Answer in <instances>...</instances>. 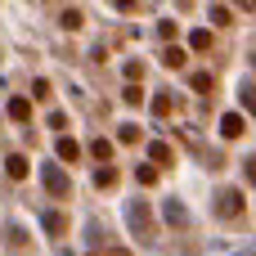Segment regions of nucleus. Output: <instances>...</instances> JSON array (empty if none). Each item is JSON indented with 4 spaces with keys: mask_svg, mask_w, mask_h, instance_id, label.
Masks as SVG:
<instances>
[{
    "mask_svg": "<svg viewBox=\"0 0 256 256\" xmlns=\"http://www.w3.org/2000/svg\"><path fill=\"white\" fill-rule=\"evenodd\" d=\"M90 158H94V162H108V158H112V144H108V140H94V144H90Z\"/></svg>",
    "mask_w": 256,
    "mask_h": 256,
    "instance_id": "ddd939ff",
    "label": "nucleus"
},
{
    "mask_svg": "<svg viewBox=\"0 0 256 256\" xmlns=\"http://www.w3.org/2000/svg\"><path fill=\"white\" fill-rule=\"evenodd\" d=\"M9 117H14V122H27V117H32V104H27V99H9Z\"/></svg>",
    "mask_w": 256,
    "mask_h": 256,
    "instance_id": "9b49d317",
    "label": "nucleus"
},
{
    "mask_svg": "<svg viewBox=\"0 0 256 256\" xmlns=\"http://www.w3.org/2000/svg\"><path fill=\"white\" fill-rule=\"evenodd\" d=\"M243 212V189H220V198H216V216H238Z\"/></svg>",
    "mask_w": 256,
    "mask_h": 256,
    "instance_id": "f257e3e1",
    "label": "nucleus"
},
{
    "mask_svg": "<svg viewBox=\"0 0 256 256\" xmlns=\"http://www.w3.org/2000/svg\"><path fill=\"white\" fill-rule=\"evenodd\" d=\"M189 45H194L198 54H202V50H212V32H194V40H189Z\"/></svg>",
    "mask_w": 256,
    "mask_h": 256,
    "instance_id": "f3484780",
    "label": "nucleus"
},
{
    "mask_svg": "<svg viewBox=\"0 0 256 256\" xmlns=\"http://www.w3.org/2000/svg\"><path fill=\"white\" fill-rule=\"evenodd\" d=\"M32 94H36V99H50V81H45V76H40V81H36V86H32Z\"/></svg>",
    "mask_w": 256,
    "mask_h": 256,
    "instance_id": "412c9836",
    "label": "nucleus"
},
{
    "mask_svg": "<svg viewBox=\"0 0 256 256\" xmlns=\"http://www.w3.org/2000/svg\"><path fill=\"white\" fill-rule=\"evenodd\" d=\"M122 99H126V104H144V90H140V81H135V86H126V94H122Z\"/></svg>",
    "mask_w": 256,
    "mask_h": 256,
    "instance_id": "a211bd4d",
    "label": "nucleus"
},
{
    "mask_svg": "<svg viewBox=\"0 0 256 256\" xmlns=\"http://www.w3.org/2000/svg\"><path fill=\"white\" fill-rule=\"evenodd\" d=\"M189 86H194L198 94H212V86H216V81H212V72H194V76H189Z\"/></svg>",
    "mask_w": 256,
    "mask_h": 256,
    "instance_id": "9d476101",
    "label": "nucleus"
},
{
    "mask_svg": "<svg viewBox=\"0 0 256 256\" xmlns=\"http://www.w3.org/2000/svg\"><path fill=\"white\" fill-rule=\"evenodd\" d=\"M238 4H243V9H252V0H238Z\"/></svg>",
    "mask_w": 256,
    "mask_h": 256,
    "instance_id": "5701e85b",
    "label": "nucleus"
},
{
    "mask_svg": "<svg viewBox=\"0 0 256 256\" xmlns=\"http://www.w3.org/2000/svg\"><path fill=\"white\" fill-rule=\"evenodd\" d=\"M162 216H166V225H189V212H184L180 202H166V207H162Z\"/></svg>",
    "mask_w": 256,
    "mask_h": 256,
    "instance_id": "1a4fd4ad",
    "label": "nucleus"
},
{
    "mask_svg": "<svg viewBox=\"0 0 256 256\" xmlns=\"http://www.w3.org/2000/svg\"><path fill=\"white\" fill-rule=\"evenodd\" d=\"M176 108H180V99H176V94H171V90H166V94H158V99H153V112H158V117H171V112H176Z\"/></svg>",
    "mask_w": 256,
    "mask_h": 256,
    "instance_id": "6e6552de",
    "label": "nucleus"
},
{
    "mask_svg": "<svg viewBox=\"0 0 256 256\" xmlns=\"http://www.w3.org/2000/svg\"><path fill=\"white\" fill-rule=\"evenodd\" d=\"M94 184H99V189H112V184H117V171H112V166L94 171Z\"/></svg>",
    "mask_w": 256,
    "mask_h": 256,
    "instance_id": "2eb2a0df",
    "label": "nucleus"
},
{
    "mask_svg": "<svg viewBox=\"0 0 256 256\" xmlns=\"http://www.w3.org/2000/svg\"><path fill=\"white\" fill-rule=\"evenodd\" d=\"M140 184H158V166H140Z\"/></svg>",
    "mask_w": 256,
    "mask_h": 256,
    "instance_id": "aec40b11",
    "label": "nucleus"
},
{
    "mask_svg": "<svg viewBox=\"0 0 256 256\" xmlns=\"http://www.w3.org/2000/svg\"><path fill=\"white\" fill-rule=\"evenodd\" d=\"M45 189H50L54 198H68V194H72V180H68V171H58V166H45Z\"/></svg>",
    "mask_w": 256,
    "mask_h": 256,
    "instance_id": "f03ea898",
    "label": "nucleus"
},
{
    "mask_svg": "<svg viewBox=\"0 0 256 256\" xmlns=\"http://www.w3.org/2000/svg\"><path fill=\"white\" fill-rule=\"evenodd\" d=\"M54 153H58L63 162H76V158H81V144H76L72 135H58V144H54Z\"/></svg>",
    "mask_w": 256,
    "mask_h": 256,
    "instance_id": "423d86ee",
    "label": "nucleus"
},
{
    "mask_svg": "<svg viewBox=\"0 0 256 256\" xmlns=\"http://www.w3.org/2000/svg\"><path fill=\"white\" fill-rule=\"evenodd\" d=\"M162 63H166V68H184V63H189V54H184V50H176V45H171V50H166V54H162Z\"/></svg>",
    "mask_w": 256,
    "mask_h": 256,
    "instance_id": "f8f14e48",
    "label": "nucleus"
},
{
    "mask_svg": "<svg viewBox=\"0 0 256 256\" xmlns=\"http://www.w3.org/2000/svg\"><path fill=\"white\" fill-rule=\"evenodd\" d=\"M130 230H135L140 238H153V216H148L144 202H130Z\"/></svg>",
    "mask_w": 256,
    "mask_h": 256,
    "instance_id": "7ed1b4c3",
    "label": "nucleus"
},
{
    "mask_svg": "<svg viewBox=\"0 0 256 256\" xmlns=\"http://www.w3.org/2000/svg\"><path fill=\"white\" fill-rule=\"evenodd\" d=\"M112 4H117V9H135L140 0H112Z\"/></svg>",
    "mask_w": 256,
    "mask_h": 256,
    "instance_id": "4be33fe9",
    "label": "nucleus"
},
{
    "mask_svg": "<svg viewBox=\"0 0 256 256\" xmlns=\"http://www.w3.org/2000/svg\"><path fill=\"white\" fill-rule=\"evenodd\" d=\"M220 135H225V140H238V135H248V117H238V112H225V117H220Z\"/></svg>",
    "mask_w": 256,
    "mask_h": 256,
    "instance_id": "20e7f679",
    "label": "nucleus"
},
{
    "mask_svg": "<svg viewBox=\"0 0 256 256\" xmlns=\"http://www.w3.org/2000/svg\"><path fill=\"white\" fill-rule=\"evenodd\" d=\"M58 22H63V32H76V27L86 22V18H81L76 9H63V18H58Z\"/></svg>",
    "mask_w": 256,
    "mask_h": 256,
    "instance_id": "4468645a",
    "label": "nucleus"
},
{
    "mask_svg": "<svg viewBox=\"0 0 256 256\" xmlns=\"http://www.w3.org/2000/svg\"><path fill=\"white\" fill-rule=\"evenodd\" d=\"M117 140H122V144H135V140H140V126H122Z\"/></svg>",
    "mask_w": 256,
    "mask_h": 256,
    "instance_id": "6ab92c4d",
    "label": "nucleus"
},
{
    "mask_svg": "<svg viewBox=\"0 0 256 256\" xmlns=\"http://www.w3.org/2000/svg\"><path fill=\"white\" fill-rule=\"evenodd\" d=\"M45 230H50V234H63V230H68V220H63L58 212H50V216H45Z\"/></svg>",
    "mask_w": 256,
    "mask_h": 256,
    "instance_id": "dca6fc26",
    "label": "nucleus"
},
{
    "mask_svg": "<svg viewBox=\"0 0 256 256\" xmlns=\"http://www.w3.org/2000/svg\"><path fill=\"white\" fill-rule=\"evenodd\" d=\"M148 153H153V166H176V148H171L166 140H158Z\"/></svg>",
    "mask_w": 256,
    "mask_h": 256,
    "instance_id": "0eeeda50",
    "label": "nucleus"
},
{
    "mask_svg": "<svg viewBox=\"0 0 256 256\" xmlns=\"http://www.w3.org/2000/svg\"><path fill=\"white\" fill-rule=\"evenodd\" d=\"M27 166H32V162H27L22 153H9V158H4V176H9V180H27Z\"/></svg>",
    "mask_w": 256,
    "mask_h": 256,
    "instance_id": "39448f33",
    "label": "nucleus"
}]
</instances>
